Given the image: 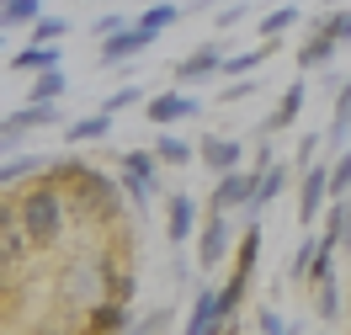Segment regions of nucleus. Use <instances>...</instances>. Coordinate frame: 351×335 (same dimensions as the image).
Segmentation results:
<instances>
[{"instance_id":"1","label":"nucleus","mask_w":351,"mask_h":335,"mask_svg":"<svg viewBox=\"0 0 351 335\" xmlns=\"http://www.w3.org/2000/svg\"><path fill=\"white\" fill-rule=\"evenodd\" d=\"M59 192H64V202L75 208V213H86V219H117L123 213V197H117V181L101 176L96 165H86V160H75V155H59V160H48V171H43Z\"/></svg>"},{"instance_id":"2","label":"nucleus","mask_w":351,"mask_h":335,"mask_svg":"<svg viewBox=\"0 0 351 335\" xmlns=\"http://www.w3.org/2000/svg\"><path fill=\"white\" fill-rule=\"evenodd\" d=\"M16 223H22V234H27V245H32V250L59 245V240H64V229H69V202H64V192H59L48 176L27 181L22 192H16Z\"/></svg>"},{"instance_id":"3","label":"nucleus","mask_w":351,"mask_h":335,"mask_svg":"<svg viewBox=\"0 0 351 335\" xmlns=\"http://www.w3.org/2000/svg\"><path fill=\"white\" fill-rule=\"evenodd\" d=\"M112 266H117L112 256H80V261L64 271V298H69V303H80V309H96V303H107Z\"/></svg>"},{"instance_id":"4","label":"nucleus","mask_w":351,"mask_h":335,"mask_svg":"<svg viewBox=\"0 0 351 335\" xmlns=\"http://www.w3.org/2000/svg\"><path fill=\"white\" fill-rule=\"evenodd\" d=\"M117 181H123V192L133 197V213L144 219L154 186H160V160H154V149H128V155L117 160Z\"/></svg>"},{"instance_id":"5","label":"nucleus","mask_w":351,"mask_h":335,"mask_svg":"<svg viewBox=\"0 0 351 335\" xmlns=\"http://www.w3.org/2000/svg\"><path fill=\"white\" fill-rule=\"evenodd\" d=\"M234 213H202V229H197V266L213 271L223 266V256L234 250V229H229Z\"/></svg>"},{"instance_id":"6","label":"nucleus","mask_w":351,"mask_h":335,"mask_svg":"<svg viewBox=\"0 0 351 335\" xmlns=\"http://www.w3.org/2000/svg\"><path fill=\"white\" fill-rule=\"evenodd\" d=\"M325 208H330V165L325 160H314L308 171H298V223H314V219H325Z\"/></svg>"},{"instance_id":"7","label":"nucleus","mask_w":351,"mask_h":335,"mask_svg":"<svg viewBox=\"0 0 351 335\" xmlns=\"http://www.w3.org/2000/svg\"><path fill=\"white\" fill-rule=\"evenodd\" d=\"M149 48H154V32H144L138 22H128L123 32H112L107 43H96V64L117 69V64H128V59H138V53H149Z\"/></svg>"},{"instance_id":"8","label":"nucleus","mask_w":351,"mask_h":335,"mask_svg":"<svg viewBox=\"0 0 351 335\" xmlns=\"http://www.w3.org/2000/svg\"><path fill=\"white\" fill-rule=\"evenodd\" d=\"M256 197V171H229V176L213 181V197H208V213H245Z\"/></svg>"},{"instance_id":"9","label":"nucleus","mask_w":351,"mask_h":335,"mask_svg":"<svg viewBox=\"0 0 351 335\" xmlns=\"http://www.w3.org/2000/svg\"><path fill=\"white\" fill-rule=\"evenodd\" d=\"M219 75H223V38H208V43L192 48L186 59H176V80H181V86H186V80H219Z\"/></svg>"},{"instance_id":"10","label":"nucleus","mask_w":351,"mask_h":335,"mask_svg":"<svg viewBox=\"0 0 351 335\" xmlns=\"http://www.w3.org/2000/svg\"><path fill=\"white\" fill-rule=\"evenodd\" d=\"M197 160L213 171V176H229V171H245V144L240 138H223V134H202Z\"/></svg>"},{"instance_id":"11","label":"nucleus","mask_w":351,"mask_h":335,"mask_svg":"<svg viewBox=\"0 0 351 335\" xmlns=\"http://www.w3.org/2000/svg\"><path fill=\"white\" fill-rule=\"evenodd\" d=\"M197 112H202V101H197V96H186V90H160V96L144 101V117H149L154 128H171V123L197 117Z\"/></svg>"},{"instance_id":"12","label":"nucleus","mask_w":351,"mask_h":335,"mask_svg":"<svg viewBox=\"0 0 351 335\" xmlns=\"http://www.w3.org/2000/svg\"><path fill=\"white\" fill-rule=\"evenodd\" d=\"M197 229H202V208L186 197V192H176V197L165 202V240H171V245H186Z\"/></svg>"},{"instance_id":"13","label":"nucleus","mask_w":351,"mask_h":335,"mask_svg":"<svg viewBox=\"0 0 351 335\" xmlns=\"http://www.w3.org/2000/svg\"><path fill=\"white\" fill-rule=\"evenodd\" d=\"M304 101H308V80H287V90L277 96L271 117L261 123V138H271V134H282V128H293V123H298V112H304Z\"/></svg>"},{"instance_id":"14","label":"nucleus","mask_w":351,"mask_h":335,"mask_svg":"<svg viewBox=\"0 0 351 335\" xmlns=\"http://www.w3.org/2000/svg\"><path fill=\"white\" fill-rule=\"evenodd\" d=\"M287 181H293V165H282V160H271L261 176H256V197H250V208H245V219H261L266 202H277L287 192Z\"/></svg>"},{"instance_id":"15","label":"nucleus","mask_w":351,"mask_h":335,"mask_svg":"<svg viewBox=\"0 0 351 335\" xmlns=\"http://www.w3.org/2000/svg\"><path fill=\"white\" fill-rule=\"evenodd\" d=\"M335 53H341V43H335L319 22H314V32H308L304 43L293 48V59H298V69H304V75H308V69H330V59H335Z\"/></svg>"},{"instance_id":"16","label":"nucleus","mask_w":351,"mask_h":335,"mask_svg":"<svg viewBox=\"0 0 351 335\" xmlns=\"http://www.w3.org/2000/svg\"><path fill=\"white\" fill-rule=\"evenodd\" d=\"M277 48H282V38H261V43L245 48V53H223V75H219V80H245V75H256Z\"/></svg>"},{"instance_id":"17","label":"nucleus","mask_w":351,"mask_h":335,"mask_svg":"<svg viewBox=\"0 0 351 335\" xmlns=\"http://www.w3.org/2000/svg\"><path fill=\"white\" fill-rule=\"evenodd\" d=\"M181 335H219V288H197V298H192V314H186Z\"/></svg>"},{"instance_id":"18","label":"nucleus","mask_w":351,"mask_h":335,"mask_svg":"<svg viewBox=\"0 0 351 335\" xmlns=\"http://www.w3.org/2000/svg\"><path fill=\"white\" fill-rule=\"evenodd\" d=\"M351 138V75H341V86H335V112H330V128H325V144H335V155L346 149Z\"/></svg>"},{"instance_id":"19","label":"nucleus","mask_w":351,"mask_h":335,"mask_svg":"<svg viewBox=\"0 0 351 335\" xmlns=\"http://www.w3.org/2000/svg\"><path fill=\"white\" fill-rule=\"evenodd\" d=\"M128 330V303H96V309H86V325H80V335H123Z\"/></svg>"},{"instance_id":"20","label":"nucleus","mask_w":351,"mask_h":335,"mask_svg":"<svg viewBox=\"0 0 351 335\" xmlns=\"http://www.w3.org/2000/svg\"><path fill=\"white\" fill-rule=\"evenodd\" d=\"M112 112H90V117H75V123H64V138L69 144H101V138H112Z\"/></svg>"},{"instance_id":"21","label":"nucleus","mask_w":351,"mask_h":335,"mask_svg":"<svg viewBox=\"0 0 351 335\" xmlns=\"http://www.w3.org/2000/svg\"><path fill=\"white\" fill-rule=\"evenodd\" d=\"M11 64L22 69V75H43V69H64V48L59 43H32V48H22Z\"/></svg>"},{"instance_id":"22","label":"nucleus","mask_w":351,"mask_h":335,"mask_svg":"<svg viewBox=\"0 0 351 335\" xmlns=\"http://www.w3.org/2000/svg\"><path fill=\"white\" fill-rule=\"evenodd\" d=\"M48 171V160L38 155H11L5 165H0V192H11V186H22V181H38Z\"/></svg>"},{"instance_id":"23","label":"nucleus","mask_w":351,"mask_h":335,"mask_svg":"<svg viewBox=\"0 0 351 335\" xmlns=\"http://www.w3.org/2000/svg\"><path fill=\"white\" fill-rule=\"evenodd\" d=\"M43 16V0H0V32H16V27H38Z\"/></svg>"},{"instance_id":"24","label":"nucleus","mask_w":351,"mask_h":335,"mask_svg":"<svg viewBox=\"0 0 351 335\" xmlns=\"http://www.w3.org/2000/svg\"><path fill=\"white\" fill-rule=\"evenodd\" d=\"M154 160H160V165H192V160H197V144H186L181 134L165 128V134L154 138Z\"/></svg>"},{"instance_id":"25","label":"nucleus","mask_w":351,"mask_h":335,"mask_svg":"<svg viewBox=\"0 0 351 335\" xmlns=\"http://www.w3.org/2000/svg\"><path fill=\"white\" fill-rule=\"evenodd\" d=\"M314 314H319V325H335V319L346 314V298H341V282H335V277L314 288Z\"/></svg>"},{"instance_id":"26","label":"nucleus","mask_w":351,"mask_h":335,"mask_svg":"<svg viewBox=\"0 0 351 335\" xmlns=\"http://www.w3.org/2000/svg\"><path fill=\"white\" fill-rule=\"evenodd\" d=\"M64 90H69V75H64V69H43V75H32L27 101H64Z\"/></svg>"},{"instance_id":"27","label":"nucleus","mask_w":351,"mask_h":335,"mask_svg":"<svg viewBox=\"0 0 351 335\" xmlns=\"http://www.w3.org/2000/svg\"><path fill=\"white\" fill-rule=\"evenodd\" d=\"M176 22H181V5H171V0L144 5V16H138V27H144V32H154V38H160V32H171Z\"/></svg>"},{"instance_id":"28","label":"nucleus","mask_w":351,"mask_h":335,"mask_svg":"<svg viewBox=\"0 0 351 335\" xmlns=\"http://www.w3.org/2000/svg\"><path fill=\"white\" fill-rule=\"evenodd\" d=\"M298 22H304L298 5H277V11H266V16H261V38H282V32H293Z\"/></svg>"},{"instance_id":"29","label":"nucleus","mask_w":351,"mask_h":335,"mask_svg":"<svg viewBox=\"0 0 351 335\" xmlns=\"http://www.w3.org/2000/svg\"><path fill=\"white\" fill-rule=\"evenodd\" d=\"M314 250H319V234L304 229V240H298V250H293V266H287V277H293L298 288H308V261H314Z\"/></svg>"},{"instance_id":"30","label":"nucleus","mask_w":351,"mask_h":335,"mask_svg":"<svg viewBox=\"0 0 351 335\" xmlns=\"http://www.w3.org/2000/svg\"><path fill=\"white\" fill-rule=\"evenodd\" d=\"M325 165H330V202L351 197V149H341V155L325 160Z\"/></svg>"},{"instance_id":"31","label":"nucleus","mask_w":351,"mask_h":335,"mask_svg":"<svg viewBox=\"0 0 351 335\" xmlns=\"http://www.w3.org/2000/svg\"><path fill=\"white\" fill-rule=\"evenodd\" d=\"M330 277H335V245H325V240H319L314 261H308V288H319V282H330Z\"/></svg>"},{"instance_id":"32","label":"nucleus","mask_w":351,"mask_h":335,"mask_svg":"<svg viewBox=\"0 0 351 335\" xmlns=\"http://www.w3.org/2000/svg\"><path fill=\"white\" fill-rule=\"evenodd\" d=\"M319 27H325L330 38L346 48V43H351V5H335V11H325V16H319Z\"/></svg>"},{"instance_id":"33","label":"nucleus","mask_w":351,"mask_h":335,"mask_svg":"<svg viewBox=\"0 0 351 335\" xmlns=\"http://www.w3.org/2000/svg\"><path fill=\"white\" fill-rule=\"evenodd\" d=\"M138 101H144V90H138V80H128V86H117V90L107 96V101H101V112H112V117H117V112L138 107Z\"/></svg>"},{"instance_id":"34","label":"nucleus","mask_w":351,"mask_h":335,"mask_svg":"<svg viewBox=\"0 0 351 335\" xmlns=\"http://www.w3.org/2000/svg\"><path fill=\"white\" fill-rule=\"evenodd\" d=\"M69 32V16H38V27H32V43H59V38H64Z\"/></svg>"},{"instance_id":"35","label":"nucleus","mask_w":351,"mask_h":335,"mask_svg":"<svg viewBox=\"0 0 351 335\" xmlns=\"http://www.w3.org/2000/svg\"><path fill=\"white\" fill-rule=\"evenodd\" d=\"M319 144H325V134H304V138H298V155H293V171H308V165L319 160Z\"/></svg>"},{"instance_id":"36","label":"nucleus","mask_w":351,"mask_h":335,"mask_svg":"<svg viewBox=\"0 0 351 335\" xmlns=\"http://www.w3.org/2000/svg\"><path fill=\"white\" fill-rule=\"evenodd\" d=\"M123 27H128V16H123V11H101V16L90 22V38H101V43H107L112 32H123Z\"/></svg>"},{"instance_id":"37","label":"nucleus","mask_w":351,"mask_h":335,"mask_svg":"<svg viewBox=\"0 0 351 335\" xmlns=\"http://www.w3.org/2000/svg\"><path fill=\"white\" fill-rule=\"evenodd\" d=\"M256 90H261V80H250V75H245V80H234V86L219 90V101H223V107H234V101H250Z\"/></svg>"},{"instance_id":"38","label":"nucleus","mask_w":351,"mask_h":335,"mask_svg":"<svg viewBox=\"0 0 351 335\" xmlns=\"http://www.w3.org/2000/svg\"><path fill=\"white\" fill-rule=\"evenodd\" d=\"M245 16H250V5H219V11H213V22H219V38L229 32V27H240Z\"/></svg>"},{"instance_id":"39","label":"nucleus","mask_w":351,"mask_h":335,"mask_svg":"<svg viewBox=\"0 0 351 335\" xmlns=\"http://www.w3.org/2000/svg\"><path fill=\"white\" fill-rule=\"evenodd\" d=\"M261 335H293V325L277 309H261Z\"/></svg>"},{"instance_id":"40","label":"nucleus","mask_w":351,"mask_h":335,"mask_svg":"<svg viewBox=\"0 0 351 335\" xmlns=\"http://www.w3.org/2000/svg\"><path fill=\"white\" fill-rule=\"evenodd\" d=\"M0 229H16V197H0Z\"/></svg>"},{"instance_id":"41","label":"nucleus","mask_w":351,"mask_h":335,"mask_svg":"<svg viewBox=\"0 0 351 335\" xmlns=\"http://www.w3.org/2000/svg\"><path fill=\"white\" fill-rule=\"evenodd\" d=\"M341 250L351 256V197H346V213H341Z\"/></svg>"},{"instance_id":"42","label":"nucleus","mask_w":351,"mask_h":335,"mask_svg":"<svg viewBox=\"0 0 351 335\" xmlns=\"http://www.w3.org/2000/svg\"><path fill=\"white\" fill-rule=\"evenodd\" d=\"M192 5H197V11H219L223 0H192Z\"/></svg>"},{"instance_id":"43","label":"nucleus","mask_w":351,"mask_h":335,"mask_svg":"<svg viewBox=\"0 0 351 335\" xmlns=\"http://www.w3.org/2000/svg\"><path fill=\"white\" fill-rule=\"evenodd\" d=\"M80 5H101V0H80Z\"/></svg>"},{"instance_id":"44","label":"nucleus","mask_w":351,"mask_h":335,"mask_svg":"<svg viewBox=\"0 0 351 335\" xmlns=\"http://www.w3.org/2000/svg\"><path fill=\"white\" fill-rule=\"evenodd\" d=\"M144 5H160V0H144Z\"/></svg>"},{"instance_id":"45","label":"nucleus","mask_w":351,"mask_h":335,"mask_svg":"<svg viewBox=\"0 0 351 335\" xmlns=\"http://www.w3.org/2000/svg\"><path fill=\"white\" fill-rule=\"evenodd\" d=\"M0 53H5V38H0Z\"/></svg>"}]
</instances>
